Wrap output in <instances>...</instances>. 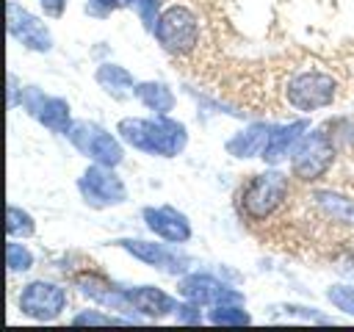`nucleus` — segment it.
<instances>
[{"label":"nucleus","instance_id":"8","mask_svg":"<svg viewBox=\"0 0 354 332\" xmlns=\"http://www.w3.org/2000/svg\"><path fill=\"white\" fill-rule=\"evenodd\" d=\"M69 304V293L64 285L53 282V279H30L19 288L17 293V310L39 324L55 321Z\"/></svg>","mask_w":354,"mask_h":332},{"label":"nucleus","instance_id":"9","mask_svg":"<svg viewBox=\"0 0 354 332\" xmlns=\"http://www.w3.org/2000/svg\"><path fill=\"white\" fill-rule=\"evenodd\" d=\"M160 241V238H158ZM158 241H144V238H116L113 246L127 252L130 257L141 260L144 266L160 271V274H169V277H183L188 268H191V257L185 252H180L177 246L180 243H158Z\"/></svg>","mask_w":354,"mask_h":332},{"label":"nucleus","instance_id":"24","mask_svg":"<svg viewBox=\"0 0 354 332\" xmlns=\"http://www.w3.org/2000/svg\"><path fill=\"white\" fill-rule=\"evenodd\" d=\"M72 324L75 326H111V324H136V321L127 318V315H113V313H102V310L86 307L77 315H72Z\"/></svg>","mask_w":354,"mask_h":332},{"label":"nucleus","instance_id":"12","mask_svg":"<svg viewBox=\"0 0 354 332\" xmlns=\"http://www.w3.org/2000/svg\"><path fill=\"white\" fill-rule=\"evenodd\" d=\"M177 296L196 302L202 307H213V304H224V302H246L238 288L227 285L224 279H218L210 271H185L177 279Z\"/></svg>","mask_w":354,"mask_h":332},{"label":"nucleus","instance_id":"23","mask_svg":"<svg viewBox=\"0 0 354 332\" xmlns=\"http://www.w3.org/2000/svg\"><path fill=\"white\" fill-rule=\"evenodd\" d=\"M36 263L33 252L22 243V238H8L6 243V266L11 274H19V271H30Z\"/></svg>","mask_w":354,"mask_h":332},{"label":"nucleus","instance_id":"19","mask_svg":"<svg viewBox=\"0 0 354 332\" xmlns=\"http://www.w3.org/2000/svg\"><path fill=\"white\" fill-rule=\"evenodd\" d=\"M94 80H97V86L105 91V94H111L113 100H124V97H133V89H136V77H133V72H127L122 64H100L97 69H94Z\"/></svg>","mask_w":354,"mask_h":332},{"label":"nucleus","instance_id":"15","mask_svg":"<svg viewBox=\"0 0 354 332\" xmlns=\"http://www.w3.org/2000/svg\"><path fill=\"white\" fill-rule=\"evenodd\" d=\"M141 219L155 238L169 241V243H188L194 235L191 219L171 205H147L141 210Z\"/></svg>","mask_w":354,"mask_h":332},{"label":"nucleus","instance_id":"1","mask_svg":"<svg viewBox=\"0 0 354 332\" xmlns=\"http://www.w3.org/2000/svg\"><path fill=\"white\" fill-rule=\"evenodd\" d=\"M116 136L124 147L152 158H177L188 147V127L171 119V113L124 116L116 122Z\"/></svg>","mask_w":354,"mask_h":332},{"label":"nucleus","instance_id":"29","mask_svg":"<svg viewBox=\"0 0 354 332\" xmlns=\"http://www.w3.org/2000/svg\"><path fill=\"white\" fill-rule=\"evenodd\" d=\"M39 6H41V11L47 14V17H53V19H58L64 11H66V6H69V0H39Z\"/></svg>","mask_w":354,"mask_h":332},{"label":"nucleus","instance_id":"10","mask_svg":"<svg viewBox=\"0 0 354 332\" xmlns=\"http://www.w3.org/2000/svg\"><path fill=\"white\" fill-rule=\"evenodd\" d=\"M33 122H39L44 130L55 133V136H66L69 127H72V111H69V102L64 97H55V94H47L41 91L39 86H22L19 91V102H17Z\"/></svg>","mask_w":354,"mask_h":332},{"label":"nucleus","instance_id":"7","mask_svg":"<svg viewBox=\"0 0 354 332\" xmlns=\"http://www.w3.org/2000/svg\"><path fill=\"white\" fill-rule=\"evenodd\" d=\"M77 194L80 199L91 208V210H108V208H119L127 202V185L124 180L116 174L113 166H102V163H91L80 172L77 177Z\"/></svg>","mask_w":354,"mask_h":332},{"label":"nucleus","instance_id":"13","mask_svg":"<svg viewBox=\"0 0 354 332\" xmlns=\"http://www.w3.org/2000/svg\"><path fill=\"white\" fill-rule=\"evenodd\" d=\"M6 22H8V36L22 44L25 50L30 53H50L53 50V33L50 28L36 17L30 14L25 6H19L17 0H8L6 3Z\"/></svg>","mask_w":354,"mask_h":332},{"label":"nucleus","instance_id":"5","mask_svg":"<svg viewBox=\"0 0 354 332\" xmlns=\"http://www.w3.org/2000/svg\"><path fill=\"white\" fill-rule=\"evenodd\" d=\"M332 127H315L310 130L299 147L290 155V177L299 183H318L321 177L329 174L335 155H337V138L329 133Z\"/></svg>","mask_w":354,"mask_h":332},{"label":"nucleus","instance_id":"11","mask_svg":"<svg viewBox=\"0 0 354 332\" xmlns=\"http://www.w3.org/2000/svg\"><path fill=\"white\" fill-rule=\"evenodd\" d=\"M307 210L313 213L315 224L326 232L354 230V196L337 188H313L304 196Z\"/></svg>","mask_w":354,"mask_h":332},{"label":"nucleus","instance_id":"30","mask_svg":"<svg viewBox=\"0 0 354 332\" xmlns=\"http://www.w3.org/2000/svg\"><path fill=\"white\" fill-rule=\"evenodd\" d=\"M19 91H22V86H17V77L8 75V105H11V108L19 102Z\"/></svg>","mask_w":354,"mask_h":332},{"label":"nucleus","instance_id":"22","mask_svg":"<svg viewBox=\"0 0 354 332\" xmlns=\"http://www.w3.org/2000/svg\"><path fill=\"white\" fill-rule=\"evenodd\" d=\"M6 232L8 238H33L36 235V219L22 210L19 205L6 208Z\"/></svg>","mask_w":354,"mask_h":332},{"label":"nucleus","instance_id":"18","mask_svg":"<svg viewBox=\"0 0 354 332\" xmlns=\"http://www.w3.org/2000/svg\"><path fill=\"white\" fill-rule=\"evenodd\" d=\"M271 127H274V124H268V122H252V124H246L243 130L232 133V136L224 141V149H227L232 158H241V160H246V158H260L263 149H266V144H268Z\"/></svg>","mask_w":354,"mask_h":332},{"label":"nucleus","instance_id":"17","mask_svg":"<svg viewBox=\"0 0 354 332\" xmlns=\"http://www.w3.org/2000/svg\"><path fill=\"white\" fill-rule=\"evenodd\" d=\"M124 290H127V302H130L133 313L147 321H160L166 315H174V310L180 304L171 293H166L163 288H155V285H136V288H124Z\"/></svg>","mask_w":354,"mask_h":332},{"label":"nucleus","instance_id":"27","mask_svg":"<svg viewBox=\"0 0 354 332\" xmlns=\"http://www.w3.org/2000/svg\"><path fill=\"white\" fill-rule=\"evenodd\" d=\"M174 321H177V324H202V321H205L202 304L183 299V302L177 304V310H174Z\"/></svg>","mask_w":354,"mask_h":332},{"label":"nucleus","instance_id":"3","mask_svg":"<svg viewBox=\"0 0 354 332\" xmlns=\"http://www.w3.org/2000/svg\"><path fill=\"white\" fill-rule=\"evenodd\" d=\"M282 97L285 102L299 111V113H313L321 108H329L337 102L340 97V80L318 66H304V69H293L282 86Z\"/></svg>","mask_w":354,"mask_h":332},{"label":"nucleus","instance_id":"20","mask_svg":"<svg viewBox=\"0 0 354 332\" xmlns=\"http://www.w3.org/2000/svg\"><path fill=\"white\" fill-rule=\"evenodd\" d=\"M133 97L152 113H171L177 105L174 91L163 80H138L133 89Z\"/></svg>","mask_w":354,"mask_h":332},{"label":"nucleus","instance_id":"26","mask_svg":"<svg viewBox=\"0 0 354 332\" xmlns=\"http://www.w3.org/2000/svg\"><path fill=\"white\" fill-rule=\"evenodd\" d=\"M136 0H86L83 11L91 17V19H108L111 14L122 11V8H133Z\"/></svg>","mask_w":354,"mask_h":332},{"label":"nucleus","instance_id":"4","mask_svg":"<svg viewBox=\"0 0 354 332\" xmlns=\"http://www.w3.org/2000/svg\"><path fill=\"white\" fill-rule=\"evenodd\" d=\"M152 36H155L158 47L163 53H169L171 58H188L196 53L199 42H202L199 17L183 3H169L158 14Z\"/></svg>","mask_w":354,"mask_h":332},{"label":"nucleus","instance_id":"16","mask_svg":"<svg viewBox=\"0 0 354 332\" xmlns=\"http://www.w3.org/2000/svg\"><path fill=\"white\" fill-rule=\"evenodd\" d=\"M310 133V122L307 119H290V122H282V124H274L271 127V136H268V144L263 149V163L266 166H279L285 160H290L293 149L299 147V141Z\"/></svg>","mask_w":354,"mask_h":332},{"label":"nucleus","instance_id":"6","mask_svg":"<svg viewBox=\"0 0 354 332\" xmlns=\"http://www.w3.org/2000/svg\"><path fill=\"white\" fill-rule=\"evenodd\" d=\"M66 138L91 163H102V166H113L116 169L124 160V141L116 133L100 127L97 122L75 119L72 127H69V133H66Z\"/></svg>","mask_w":354,"mask_h":332},{"label":"nucleus","instance_id":"25","mask_svg":"<svg viewBox=\"0 0 354 332\" xmlns=\"http://www.w3.org/2000/svg\"><path fill=\"white\" fill-rule=\"evenodd\" d=\"M326 299L335 310L346 313V315H354V285H346V282H337V285H329L326 288Z\"/></svg>","mask_w":354,"mask_h":332},{"label":"nucleus","instance_id":"21","mask_svg":"<svg viewBox=\"0 0 354 332\" xmlns=\"http://www.w3.org/2000/svg\"><path fill=\"white\" fill-rule=\"evenodd\" d=\"M207 321L221 326H243V324H252V315L246 313L243 302H224L207 310Z\"/></svg>","mask_w":354,"mask_h":332},{"label":"nucleus","instance_id":"2","mask_svg":"<svg viewBox=\"0 0 354 332\" xmlns=\"http://www.w3.org/2000/svg\"><path fill=\"white\" fill-rule=\"evenodd\" d=\"M288 199H290V177L277 166H271L266 172L249 174L241 183L235 205L241 219H246L249 224H266L288 208Z\"/></svg>","mask_w":354,"mask_h":332},{"label":"nucleus","instance_id":"14","mask_svg":"<svg viewBox=\"0 0 354 332\" xmlns=\"http://www.w3.org/2000/svg\"><path fill=\"white\" fill-rule=\"evenodd\" d=\"M72 282H75V288H77L83 296H88L91 302H97V304H102V307H108V310H113V313H122V315L133 318L136 324L144 321L141 315L133 313V307H130V302H127V290L119 288V285H113L105 274H100V271H80V274H72Z\"/></svg>","mask_w":354,"mask_h":332},{"label":"nucleus","instance_id":"28","mask_svg":"<svg viewBox=\"0 0 354 332\" xmlns=\"http://www.w3.org/2000/svg\"><path fill=\"white\" fill-rule=\"evenodd\" d=\"M133 8H136V14L141 17L144 28L152 33L155 19H158V14H160V0H136V3H133Z\"/></svg>","mask_w":354,"mask_h":332}]
</instances>
